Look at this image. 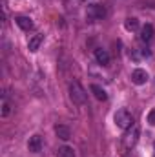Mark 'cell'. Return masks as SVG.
I'll return each mask as SVG.
<instances>
[{"instance_id":"obj_11","label":"cell","mask_w":155,"mask_h":157,"mask_svg":"<svg viewBox=\"0 0 155 157\" xmlns=\"http://www.w3.org/2000/svg\"><path fill=\"white\" fill-rule=\"evenodd\" d=\"M44 42V35L42 33H37V35H33L29 42H28V48H29V51H37L40 48V44Z\"/></svg>"},{"instance_id":"obj_10","label":"cell","mask_w":155,"mask_h":157,"mask_svg":"<svg viewBox=\"0 0 155 157\" xmlns=\"http://www.w3.org/2000/svg\"><path fill=\"white\" fill-rule=\"evenodd\" d=\"M15 22H17V26H18L20 29H24V31H31V29H33V22H31L29 17H17Z\"/></svg>"},{"instance_id":"obj_2","label":"cell","mask_w":155,"mask_h":157,"mask_svg":"<svg viewBox=\"0 0 155 157\" xmlns=\"http://www.w3.org/2000/svg\"><path fill=\"white\" fill-rule=\"evenodd\" d=\"M70 97H71V101H73L75 104H78V106H82V104L88 102V93H86L84 86H82L78 80H73V82L70 84Z\"/></svg>"},{"instance_id":"obj_1","label":"cell","mask_w":155,"mask_h":157,"mask_svg":"<svg viewBox=\"0 0 155 157\" xmlns=\"http://www.w3.org/2000/svg\"><path fill=\"white\" fill-rule=\"evenodd\" d=\"M139 135H141V130H139V126L137 124H133L131 128H128V130H124V135H122V150L124 152H130L135 144H137V141H139Z\"/></svg>"},{"instance_id":"obj_7","label":"cell","mask_w":155,"mask_h":157,"mask_svg":"<svg viewBox=\"0 0 155 157\" xmlns=\"http://www.w3.org/2000/svg\"><path fill=\"white\" fill-rule=\"evenodd\" d=\"M153 35H155V29L152 24H146L142 29H141V40L144 42V44H150L152 40H153Z\"/></svg>"},{"instance_id":"obj_13","label":"cell","mask_w":155,"mask_h":157,"mask_svg":"<svg viewBox=\"0 0 155 157\" xmlns=\"http://www.w3.org/2000/svg\"><path fill=\"white\" fill-rule=\"evenodd\" d=\"M57 157H75V152L71 146H60L57 150Z\"/></svg>"},{"instance_id":"obj_6","label":"cell","mask_w":155,"mask_h":157,"mask_svg":"<svg viewBox=\"0 0 155 157\" xmlns=\"http://www.w3.org/2000/svg\"><path fill=\"white\" fill-rule=\"evenodd\" d=\"M42 146H44V143H42V137H40V135H33V137H29V141H28V148H29V152L39 154V152H42Z\"/></svg>"},{"instance_id":"obj_5","label":"cell","mask_w":155,"mask_h":157,"mask_svg":"<svg viewBox=\"0 0 155 157\" xmlns=\"http://www.w3.org/2000/svg\"><path fill=\"white\" fill-rule=\"evenodd\" d=\"M146 80H148V73H146L144 70L137 68V70L131 71V82H133V84L141 86V84H146Z\"/></svg>"},{"instance_id":"obj_9","label":"cell","mask_w":155,"mask_h":157,"mask_svg":"<svg viewBox=\"0 0 155 157\" xmlns=\"http://www.w3.org/2000/svg\"><path fill=\"white\" fill-rule=\"evenodd\" d=\"M55 133H57V137L62 139V141H68V139L71 137V130H70V126H66V124H57V126H55Z\"/></svg>"},{"instance_id":"obj_17","label":"cell","mask_w":155,"mask_h":157,"mask_svg":"<svg viewBox=\"0 0 155 157\" xmlns=\"http://www.w3.org/2000/svg\"><path fill=\"white\" fill-rule=\"evenodd\" d=\"M153 157H155V152H153Z\"/></svg>"},{"instance_id":"obj_14","label":"cell","mask_w":155,"mask_h":157,"mask_svg":"<svg viewBox=\"0 0 155 157\" xmlns=\"http://www.w3.org/2000/svg\"><path fill=\"white\" fill-rule=\"evenodd\" d=\"M124 28H126L128 31H135V29L139 28V20H137L135 17H131V18H126V22H124Z\"/></svg>"},{"instance_id":"obj_4","label":"cell","mask_w":155,"mask_h":157,"mask_svg":"<svg viewBox=\"0 0 155 157\" xmlns=\"http://www.w3.org/2000/svg\"><path fill=\"white\" fill-rule=\"evenodd\" d=\"M115 124L119 126V128H122V130H128V128H131L133 124H135V119H133V115L126 110V108H120L119 112L115 113Z\"/></svg>"},{"instance_id":"obj_3","label":"cell","mask_w":155,"mask_h":157,"mask_svg":"<svg viewBox=\"0 0 155 157\" xmlns=\"http://www.w3.org/2000/svg\"><path fill=\"white\" fill-rule=\"evenodd\" d=\"M86 17L88 20L95 22V20H104L108 17V9L104 4H89L88 9H86Z\"/></svg>"},{"instance_id":"obj_15","label":"cell","mask_w":155,"mask_h":157,"mask_svg":"<svg viewBox=\"0 0 155 157\" xmlns=\"http://www.w3.org/2000/svg\"><path fill=\"white\" fill-rule=\"evenodd\" d=\"M11 113V102L6 99V95H4V99H2V112H0V115L2 117H7Z\"/></svg>"},{"instance_id":"obj_12","label":"cell","mask_w":155,"mask_h":157,"mask_svg":"<svg viewBox=\"0 0 155 157\" xmlns=\"http://www.w3.org/2000/svg\"><path fill=\"white\" fill-rule=\"evenodd\" d=\"M89 90H91V93L95 95V99H99V101H106V99H108L106 90H104V88H100L99 84H91V86H89Z\"/></svg>"},{"instance_id":"obj_16","label":"cell","mask_w":155,"mask_h":157,"mask_svg":"<svg viewBox=\"0 0 155 157\" xmlns=\"http://www.w3.org/2000/svg\"><path fill=\"white\" fill-rule=\"evenodd\" d=\"M148 124H152V126H155V108L148 113Z\"/></svg>"},{"instance_id":"obj_8","label":"cell","mask_w":155,"mask_h":157,"mask_svg":"<svg viewBox=\"0 0 155 157\" xmlns=\"http://www.w3.org/2000/svg\"><path fill=\"white\" fill-rule=\"evenodd\" d=\"M95 59H97V62L100 66H108L110 64V53L106 49H102V48H97L95 49Z\"/></svg>"}]
</instances>
